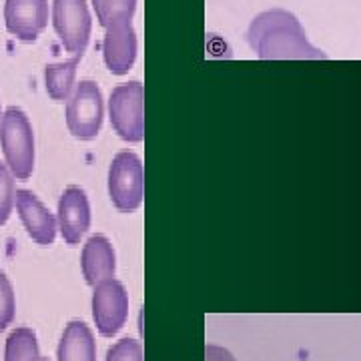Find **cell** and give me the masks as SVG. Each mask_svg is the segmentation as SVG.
I'll return each instance as SVG.
<instances>
[{
    "mask_svg": "<svg viewBox=\"0 0 361 361\" xmlns=\"http://www.w3.org/2000/svg\"><path fill=\"white\" fill-rule=\"evenodd\" d=\"M109 195L113 205L123 213L137 211L145 195V171L139 157L123 151L109 167Z\"/></svg>",
    "mask_w": 361,
    "mask_h": 361,
    "instance_id": "cell-3",
    "label": "cell"
},
{
    "mask_svg": "<svg viewBox=\"0 0 361 361\" xmlns=\"http://www.w3.org/2000/svg\"><path fill=\"white\" fill-rule=\"evenodd\" d=\"M14 291L8 277L0 271V331H4L14 319Z\"/></svg>",
    "mask_w": 361,
    "mask_h": 361,
    "instance_id": "cell-18",
    "label": "cell"
},
{
    "mask_svg": "<svg viewBox=\"0 0 361 361\" xmlns=\"http://www.w3.org/2000/svg\"><path fill=\"white\" fill-rule=\"evenodd\" d=\"M4 23H6V30L16 39L32 42L47 28L49 4L47 0H6Z\"/></svg>",
    "mask_w": 361,
    "mask_h": 361,
    "instance_id": "cell-8",
    "label": "cell"
},
{
    "mask_svg": "<svg viewBox=\"0 0 361 361\" xmlns=\"http://www.w3.org/2000/svg\"><path fill=\"white\" fill-rule=\"evenodd\" d=\"M52 25L66 51L82 54L90 37V13L85 0H54Z\"/></svg>",
    "mask_w": 361,
    "mask_h": 361,
    "instance_id": "cell-7",
    "label": "cell"
},
{
    "mask_svg": "<svg viewBox=\"0 0 361 361\" xmlns=\"http://www.w3.org/2000/svg\"><path fill=\"white\" fill-rule=\"evenodd\" d=\"M0 145L11 169L18 180H26L35 171V135L25 111L11 106L0 116Z\"/></svg>",
    "mask_w": 361,
    "mask_h": 361,
    "instance_id": "cell-2",
    "label": "cell"
},
{
    "mask_svg": "<svg viewBox=\"0 0 361 361\" xmlns=\"http://www.w3.org/2000/svg\"><path fill=\"white\" fill-rule=\"evenodd\" d=\"M106 361H142V345L130 337H125L109 349Z\"/></svg>",
    "mask_w": 361,
    "mask_h": 361,
    "instance_id": "cell-19",
    "label": "cell"
},
{
    "mask_svg": "<svg viewBox=\"0 0 361 361\" xmlns=\"http://www.w3.org/2000/svg\"><path fill=\"white\" fill-rule=\"evenodd\" d=\"M16 211L23 219L26 233L39 243V245H52L56 237V219L47 207L42 205L39 197L26 189L16 191Z\"/></svg>",
    "mask_w": 361,
    "mask_h": 361,
    "instance_id": "cell-10",
    "label": "cell"
},
{
    "mask_svg": "<svg viewBox=\"0 0 361 361\" xmlns=\"http://www.w3.org/2000/svg\"><path fill=\"white\" fill-rule=\"evenodd\" d=\"M82 275L85 281L94 287L115 275V251L104 235H92L82 247Z\"/></svg>",
    "mask_w": 361,
    "mask_h": 361,
    "instance_id": "cell-12",
    "label": "cell"
},
{
    "mask_svg": "<svg viewBox=\"0 0 361 361\" xmlns=\"http://www.w3.org/2000/svg\"><path fill=\"white\" fill-rule=\"evenodd\" d=\"M39 355L37 334L28 327H18L6 339L4 361H35Z\"/></svg>",
    "mask_w": 361,
    "mask_h": 361,
    "instance_id": "cell-15",
    "label": "cell"
},
{
    "mask_svg": "<svg viewBox=\"0 0 361 361\" xmlns=\"http://www.w3.org/2000/svg\"><path fill=\"white\" fill-rule=\"evenodd\" d=\"M247 42L263 61L275 59H327V54L311 47L299 20L287 11L261 13L251 23Z\"/></svg>",
    "mask_w": 361,
    "mask_h": 361,
    "instance_id": "cell-1",
    "label": "cell"
},
{
    "mask_svg": "<svg viewBox=\"0 0 361 361\" xmlns=\"http://www.w3.org/2000/svg\"><path fill=\"white\" fill-rule=\"evenodd\" d=\"M82 59V54H75V59L66 63H56L44 68V82H47V92L51 94L52 101L65 103L71 99L75 90V77H77V66Z\"/></svg>",
    "mask_w": 361,
    "mask_h": 361,
    "instance_id": "cell-14",
    "label": "cell"
},
{
    "mask_svg": "<svg viewBox=\"0 0 361 361\" xmlns=\"http://www.w3.org/2000/svg\"><path fill=\"white\" fill-rule=\"evenodd\" d=\"M16 189H14V175L6 165H0V225H4L13 213Z\"/></svg>",
    "mask_w": 361,
    "mask_h": 361,
    "instance_id": "cell-17",
    "label": "cell"
},
{
    "mask_svg": "<svg viewBox=\"0 0 361 361\" xmlns=\"http://www.w3.org/2000/svg\"><path fill=\"white\" fill-rule=\"evenodd\" d=\"M92 6L97 13V20L103 28H109L130 23L137 8V0H92Z\"/></svg>",
    "mask_w": 361,
    "mask_h": 361,
    "instance_id": "cell-16",
    "label": "cell"
},
{
    "mask_svg": "<svg viewBox=\"0 0 361 361\" xmlns=\"http://www.w3.org/2000/svg\"><path fill=\"white\" fill-rule=\"evenodd\" d=\"M103 56L113 75H127L137 59V35L130 23L104 28Z\"/></svg>",
    "mask_w": 361,
    "mask_h": 361,
    "instance_id": "cell-11",
    "label": "cell"
},
{
    "mask_svg": "<svg viewBox=\"0 0 361 361\" xmlns=\"http://www.w3.org/2000/svg\"><path fill=\"white\" fill-rule=\"evenodd\" d=\"M59 229L68 245L80 243L90 227V205L80 187H66L59 201Z\"/></svg>",
    "mask_w": 361,
    "mask_h": 361,
    "instance_id": "cell-9",
    "label": "cell"
},
{
    "mask_svg": "<svg viewBox=\"0 0 361 361\" xmlns=\"http://www.w3.org/2000/svg\"><path fill=\"white\" fill-rule=\"evenodd\" d=\"M205 361H237L233 357L229 349L219 348V345H207Z\"/></svg>",
    "mask_w": 361,
    "mask_h": 361,
    "instance_id": "cell-20",
    "label": "cell"
},
{
    "mask_svg": "<svg viewBox=\"0 0 361 361\" xmlns=\"http://www.w3.org/2000/svg\"><path fill=\"white\" fill-rule=\"evenodd\" d=\"M0 116H2V115H0Z\"/></svg>",
    "mask_w": 361,
    "mask_h": 361,
    "instance_id": "cell-22",
    "label": "cell"
},
{
    "mask_svg": "<svg viewBox=\"0 0 361 361\" xmlns=\"http://www.w3.org/2000/svg\"><path fill=\"white\" fill-rule=\"evenodd\" d=\"M104 104L101 89L92 80L78 82L66 101V127L73 137L90 141L99 135L103 125Z\"/></svg>",
    "mask_w": 361,
    "mask_h": 361,
    "instance_id": "cell-4",
    "label": "cell"
},
{
    "mask_svg": "<svg viewBox=\"0 0 361 361\" xmlns=\"http://www.w3.org/2000/svg\"><path fill=\"white\" fill-rule=\"evenodd\" d=\"M35 361H49V360H44V357H37V360Z\"/></svg>",
    "mask_w": 361,
    "mask_h": 361,
    "instance_id": "cell-21",
    "label": "cell"
},
{
    "mask_svg": "<svg viewBox=\"0 0 361 361\" xmlns=\"http://www.w3.org/2000/svg\"><path fill=\"white\" fill-rule=\"evenodd\" d=\"M129 315V293L125 285L109 277L94 285L92 293V319L97 323L99 334L113 337L121 331Z\"/></svg>",
    "mask_w": 361,
    "mask_h": 361,
    "instance_id": "cell-6",
    "label": "cell"
},
{
    "mask_svg": "<svg viewBox=\"0 0 361 361\" xmlns=\"http://www.w3.org/2000/svg\"><path fill=\"white\" fill-rule=\"evenodd\" d=\"M142 101H145V90L137 80L118 85L111 92V101H109L111 125L123 141L141 142L145 137Z\"/></svg>",
    "mask_w": 361,
    "mask_h": 361,
    "instance_id": "cell-5",
    "label": "cell"
},
{
    "mask_svg": "<svg viewBox=\"0 0 361 361\" xmlns=\"http://www.w3.org/2000/svg\"><path fill=\"white\" fill-rule=\"evenodd\" d=\"M59 361H97L94 336L89 325L82 322H71L59 343Z\"/></svg>",
    "mask_w": 361,
    "mask_h": 361,
    "instance_id": "cell-13",
    "label": "cell"
}]
</instances>
